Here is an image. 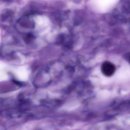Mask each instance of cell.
Wrapping results in <instances>:
<instances>
[{
    "mask_svg": "<svg viewBox=\"0 0 130 130\" xmlns=\"http://www.w3.org/2000/svg\"><path fill=\"white\" fill-rule=\"evenodd\" d=\"M101 70L103 74L106 76H112L116 70L115 66L109 61H105L103 63L101 67Z\"/></svg>",
    "mask_w": 130,
    "mask_h": 130,
    "instance_id": "6da1fadb",
    "label": "cell"
}]
</instances>
